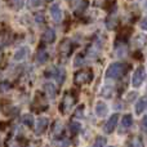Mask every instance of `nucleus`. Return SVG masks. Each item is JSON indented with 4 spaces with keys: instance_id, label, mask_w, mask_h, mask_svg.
Segmentation results:
<instances>
[{
    "instance_id": "5701e85b",
    "label": "nucleus",
    "mask_w": 147,
    "mask_h": 147,
    "mask_svg": "<svg viewBox=\"0 0 147 147\" xmlns=\"http://www.w3.org/2000/svg\"><path fill=\"white\" fill-rule=\"evenodd\" d=\"M141 27L145 28V30H147V18H145V20L142 21V23H141Z\"/></svg>"
},
{
    "instance_id": "2eb2a0df",
    "label": "nucleus",
    "mask_w": 147,
    "mask_h": 147,
    "mask_svg": "<svg viewBox=\"0 0 147 147\" xmlns=\"http://www.w3.org/2000/svg\"><path fill=\"white\" fill-rule=\"evenodd\" d=\"M123 125H124V127H130V125H132V123H133V119H132V116H130V115H125L124 117H123Z\"/></svg>"
},
{
    "instance_id": "9d476101",
    "label": "nucleus",
    "mask_w": 147,
    "mask_h": 147,
    "mask_svg": "<svg viewBox=\"0 0 147 147\" xmlns=\"http://www.w3.org/2000/svg\"><path fill=\"white\" fill-rule=\"evenodd\" d=\"M28 54V49L27 48H21L16 52L14 54V59L16 61H22V59L26 58V56Z\"/></svg>"
},
{
    "instance_id": "4468645a",
    "label": "nucleus",
    "mask_w": 147,
    "mask_h": 147,
    "mask_svg": "<svg viewBox=\"0 0 147 147\" xmlns=\"http://www.w3.org/2000/svg\"><path fill=\"white\" fill-rule=\"evenodd\" d=\"M7 147H25V143L21 142L20 140H13L7 143Z\"/></svg>"
},
{
    "instance_id": "ddd939ff",
    "label": "nucleus",
    "mask_w": 147,
    "mask_h": 147,
    "mask_svg": "<svg viewBox=\"0 0 147 147\" xmlns=\"http://www.w3.org/2000/svg\"><path fill=\"white\" fill-rule=\"evenodd\" d=\"M44 89H45V92H47V94H48V97L53 98V97L56 96V88H54V85H52V84H45Z\"/></svg>"
},
{
    "instance_id": "a211bd4d",
    "label": "nucleus",
    "mask_w": 147,
    "mask_h": 147,
    "mask_svg": "<svg viewBox=\"0 0 147 147\" xmlns=\"http://www.w3.org/2000/svg\"><path fill=\"white\" fill-rule=\"evenodd\" d=\"M10 5L13 8H16V9H20L23 5V0H10Z\"/></svg>"
},
{
    "instance_id": "9b49d317",
    "label": "nucleus",
    "mask_w": 147,
    "mask_h": 147,
    "mask_svg": "<svg viewBox=\"0 0 147 147\" xmlns=\"http://www.w3.org/2000/svg\"><path fill=\"white\" fill-rule=\"evenodd\" d=\"M47 59H48V53H47L44 49H40V51L38 52V54H36V61H38L39 63H44Z\"/></svg>"
},
{
    "instance_id": "f257e3e1",
    "label": "nucleus",
    "mask_w": 147,
    "mask_h": 147,
    "mask_svg": "<svg viewBox=\"0 0 147 147\" xmlns=\"http://www.w3.org/2000/svg\"><path fill=\"white\" fill-rule=\"evenodd\" d=\"M128 66L124 63H112L106 71V76L109 79H119L127 72Z\"/></svg>"
},
{
    "instance_id": "423d86ee",
    "label": "nucleus",
    "mask_w": 147,
    "mask_h": 147,
    "mask_svg": "<svg viewBox=\"0 0 147 147\" xmlns=\"http://www.w3.org/2000/svg\"><path fill=\"white\" fill-rule=\"evenodd\" d=\"M51 14H52V18H53L56 22L61 21L62 18V12H61V8H59L58 4H53L51 8Z\"/></svg>"
},
{
    "instance_id": "4be33fe9",
    "label": "nucleus",
    "mask_w": 147,
    "mask_h": 147,
    "mask_svg": "<svg viewBox=\"0 0 147 147\" xmlns=\"http://www.w3.org/2000/svg\"><path fill=\"white\" fill-rule=\"evenodd\" d=\"M3 89H9V84H8V83H3V84H0V90L3 92Z\"/></svg>"
},
{
    "instance_id": "393cba45",
    "label": "nucleus",
    "mask_w": 147,
    "mask_h": 147,
    "mask_svg": "<svg viewBox=\"0 0 147 147\" xmlns=\"http://www.w3.org/2000/svg\"><path fill=\"white\" fill-rule=\"evenodd\" d=\"M142 124H143V128H145V129L147 130V116L145 117V119H143V121H142Z\"/></svg>"
},
{
    "instance_id": "412c9836",
    "label": "nucleus",
    "mask_w": 147,
    "mask_h": 147,
    "mask_svg": "<svg viewBox=\"0 0 147 147\" xmlns=\"http://www.w3.org/2000/svg\"><path fill=\"white\" fill-rule=\"evenodd\" d=\"M71 129H72V133H76L79 129H80V125L76 124V123H72V124H71Z\"/></svg>"
},
{
    "instance_id": "aec40b11",
    "label": "nucleus",
    "mask_w": 147,
    "mask_h": 147,
    "mask_svg": "<svg viewBox=\"0 0 147 147\" xmlns=\"http://www.w3.org/2000/svg\"><path fill=\"white\" fill-rule=\"evenodd\" d=\"M103 145H105V140L103 138H98L92 147H103Z\"/></svg>"
},
{
    "instance_id": "f03ea898",
    "label": "nucleus",
    "mask_w": 147,
    "mask_h": 147,
    "mask_svg": "<svg viewBox=\"0 0 147 147\" xmlns=\"http://www.w3.org/2000/svg\"><path fill=\"white\" fill-rule=\"evenodd\" d=\"M75 84L78 85H84V84H88L93 80V71L92 70H80L79 72L75 74Z\"/></svg>"
},
{
    "instance_id": "f8f14e48",
    "label": "nucleus",
    "mask_w": 147,
    "mask_h": 147,
    "mask_svg": "<svg viewBox=\"0 0 147 147\" xmlns=\"http://www.w3.org/2000/svg\"><path fill=\"white\" fill-rule=\"evenodd\" d=\"M107 112V107L105 103H102V102H99L98 105H97V115L98 116H105Z\"/></svg>"
},
{
    "instance_id": "f3484780",
    "label": "nucleus",
    "mask_w": 147,
    "mask_h": 147,
    "mask_svg": "<svg viewBox=\"0 0 147 147\" xmlns=\"http://www.w3.org/2000/svg\"><path fill=\"white\" fill-rule=\"evenodd\" d=\"M129 147H143V145H142V141H141L138 137L133 138V141H132V142H130Z\"/></svg>"
},
{
    "instance_id": "b1692460",
    "label": "nucleus",
    "mask_w": 147,
    "mask_h": 147,
    "mask_svg": "<svg viewBox=\"0 0 147 147\" xmlns=\"http://www.w3.org/2000/svg\"><path fill=\"white\" fill-rule=\"evenodd\" d=\"M41 0H31V4L34 5V7H36V5H40Z\"/></svg>"
},
{
    "instance_id": "a878e982",
    "label": "nucleus",
    "mask_w": 147,
    "mask_h": 147,
    "mask_svg": "<svg viewBox=\"0 0 147 147\" xmlns=\"http://www.w3.org/2000/svg\"><path fill=\"white\" fill-rule=\"evenodd\" d=\"M146 7H147V5H146Z\"/></svg>"
},
{
    "instance_id": "20e7f679",
    "label": "nucleus",
    "mask_w": 147,
    "mask_h": 147,
    "mask_svg": "<svg viewBox=\"0 0 147 147\" xmlns=\"http://www.w3.org/2000/svg\"><path fill=\"white\" fill-rule=\"evenodd\" d=\"M146 78V72H145V69H143L142 66L138 67L137 70H136L134 75H133V86H140L141 84L143 83V80H145Z\"/></svg>"
},
{
    "instance_id": "0eeeda50",
    "label": "nucleus",
    "mask_w": 147,
    "mask_h": 147,
    "mask_svg": "<svg viewBox=\"0 0 147 147\" xmlns=\"http://www.w3.org/2000/svg\"><path fill=\"white\" fill-rule=\"evenodd\" d=\"M48 128V119L45 117H41L38 120V124H36V133L41 134L43 132H45V129Z\"/></svg>"
},
{
    "instance_id": "dca6fc26",
    "label": "nucleus",
    "mask_w": 147,
    "mask_h": 147,
    "mask_svg": "<svg viewBox=\"0 0 147 147\" xmlns=\"http://www.w3.org/2000/svg\"><path fill=\"white\" fill-rule=\"evenodd\" d=\"M22 121L25 123L26 125H28V127H32L34 125V119L31 115H25V116L22 117Z\"/></svg>"
},
{
    "instance_id": "39448f33",
    "label": "nucleus",
    "mask_w": 147,
    "mask_h": 147,
    "mask_svg": "<svg viewBox=\"0 0 147 147\" xmlns=\"http://www.w3.org/2000/svg\"><path fill=\"white\" fill-rule=\"evenodd\" d=\"M117 120H119V115H117V114L112 115V116L110 117L109 121L106 123V125H105V132H106V133H112V132H114V129L116 128Z\"/></svg>"
},
{
    "instance_id": "6ab92c4d",
    "label": "nucleus",
    "mask_w": 147,
    "mask_h": 147,
    "mask_svg": "<svg viewBox=\"0 0 147 147\" xmlns=\"http://www.w3.org/2000/svg\"><path fill=\"white\" fill-rule=\"evenodd\" d=\"M143 110H145V101H143V99H141V101L137 103L136 111H137V114H141V112H143Z\"/></svg>"
},
{
    "instance_id": "7ed1b4c3",
    "label": "nucleus",
    "mask_w": 147,
    "mask_h": 147,
    "mask_svg": "<svg viewBox=\"0 0 147 147\" xmlns=\"http://www.w3.org/2000/svg\"><path fill=\"white\" fill-rule=\"evenodd\" d=\"M75 101H76V98L74 97V94H72V93H67L66 96L63 97V101H62V105H61V111L63 112V114H66V112L69 111V110L74 106Z\"/></svg>"
},
{
    "instance_id": "1a4fd4ad",
    "label": "nucleus",
    "mask_w": 147,
    "mask_h": 147,
    "mask_svg": "<svg viewBox=\"0 0 147 147\" xmlns=\"http://www.w3.org/2000/svg\"><path fill=\"white\" fill-rule=\"evenodd\" d=\"M71 49H72L71 43H70L69 40H65L63 43L61 44V48H59V51H61V53L63 54V56H69V54L71 53Z\"/></svg>"
},
{
    "instance_id": "6e6552de",
    "label": "nucleus",
    "mask_w": 147,
    "mask_h": 147,
    "mask_svg": "<svg viewBox=\"0 0 147 147\" xmlns=\"http://www.w3.org/2000/svg\"><path fill=\"white\" fill-rule=\"evenodd\" d=\"M54 39H56V32H54L52 28L45 30V32H44V35H43V40L45 41V43H53Z\"/></svg>"
}]
</instances>
